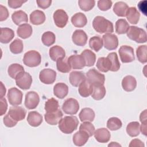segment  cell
<instances>
[{
	"instance_id": "32",
	"label": "cell",
	"mask_w": 147,
	"mask_h": 147,
	"mask_svg": "<svg viewBox=\"0 0 147 147\" xmlns=\"http://www.w3.org/2000/svg\"><path fill=\"white\" fill-rule=\"evenodd\" d=\"M13 22L17 25H21L24 22H28V17L27 14L22 10L14 11L11 15Z\"/></svg>"
},
{
	"instance_id": "5",
	"label": "cell",
	"mask_w": 147,
	"mask_h": 147,
	"mask_svg": "<svg viewBox=\"0 0 147 147\" xmlns=\"http://www.w3.org/2000/svg\"><path fill=\"white\" fill-rule=\"evenodd\" d=\"M15 80L17 86L24 90L30 88L33 81L32 76L27 72L20 73Z\"/></svg>"
},
{
	"instance_id": "19",
	"label": "cell",
	"mask_w": 147,
	"mask_h": 147,
	"mask_svg": "<svg viewBox=\"0 0 147 147\" xmlns=\"http://www.w3.org/2000/svg\"><path fill=\"white\" fill-rule=\"evenodd\" d=\"M94 137L95 140L100 143H106L109 141L111 134L108 129L102 127L96 129L94 132Z\"/></svg>"
},
{
	"instance_id": "7",
	"label": "cell",
	"mask_w": 147,
	"mask_h": 147,
	"mask_svg": "<svg viewBox=\"0 0 147 147\" xmlns=\"http://www.w3.org/2000/svg\"><path fill=\"white\" fill-rule=\"evenodd\" d=\"M87 79L94 85H103L105 81V76L95 68L89 69L86 73Z\"/></svg>"
},
{
	"instance_id": "9",
	"label": "cell",
	"mask_w": 147,
	"mask_h": 147,
	"mask_svg": "<svg viewBox=\"0 0 147 147\" xmlns=\"http://www.w3.org/2000/svg\"><path fill=\"white\" fill-rule=\"evenodd\" d=\"M23 94L21 91L16 87H12L8 90L7 97L9 103L12 106H18L21 104Z\"/></svg>"
},
{
	"instance_id": "33",
	"label": "cell",
	"mask_w": 147,
	"mask_h": 147,
	"mask_svg": "<svg viewBox=\"0 0 147 147\" xmlns=\"http://www.w3.org/2000/svg\"><path fill=\"white\" fill-rule=\"evenodd\" d=\"M14 37V31L9 28H1L0 41L3 44H7L11 41Z\"/></svg>"
},
{
	"instance_id": "11",
	"label": "cell",
	"mask_w": 147,
	"mask_h": 147,
	"mask_svg": "<svg viewBox=\"0 0 147 147\" xmlns=\"http://www.w3.org/2000/svg\"><path fill=\"white\" fill-rule=\"evenodd\" d=\"M56 78V72L50 68L41 70L39 74L40 80L44 84H51L55 82Z\"/></svg>"
},
{
	"instance_id": "50",
	"label": "cell",
	"mask_w": 147,
	"mask_h": 147,
	"mask_svg": "<svg viewBox=\"0 0 147 147\" xmlns=\"http://www.w3.org/2000/svg\"><path fill=\"white\" fill-rule=\"evenodd\" d=\"M98 8L102 11L109 10L112 6V1L110 0H99L97 2Z\"/></svg>"
},
{
	"instance_id": "1",
	"label": "cell",
	"mask_w": 147,
	"mask_h": 147,
	"mask_svg": "<svg viewBox=\"0 0 147 147\" xmlns=\"http://www.w3.org/2000/svg\"><path fill=\"white\" fill-rule=\"evenodd\" d=\"M79 122L75 116H65L59 122V128L64 134H71L77 129Z\"/></svg>"
},
{
	"instance_id": "15",
	"label": "cell",
	"mask_w": 147,
	"mask_h": 147,
	"mask_svg": "<svg viewBox=\"0 0 147 147\" xmlns=\"http://www.w3.org/2000/svg\"><path fill=\"white\" fill-rule=\"evenodd\" d=\"M88 37L86 32L81 29H77L74 31L72 35L73 42L80 47L84 46L87 41Z\"/></svg>"
},
{
	"instance_id": "12",
	"label": "cell",
	"mask_w": 147,
	"mask_h": 147,
	"mask_svg": "<svg viewBox=\"0 0 147 147\" xmlns=\"http://www.w3.org/2000/svg\"><path fill=\"white\" fill-rule=\"evenodd\" d=\"M53 18L55 25L60 28H64L68 21V16L63 9L56 10L53 13Z\"/></svg>"
},
{
	"instance_id": "28",
	"label": "cell",
	"mask_w": 147,
	"mask_h": 147,
	"mask_svg": "<svg viewBox=\"0 0 147 147\" xmlns=\"http://www.w3.org/2000/svg\"><path fill=\"white\" fill-rule=\"evenodd\" d=\"M86 78L83 72L76 71L71 72L69 76V82L71 85L74 87H78L82 82Z\"/></svg>"
},
{
	"instance_id": "37",
	"label": "cell",
	"mask_w": 147,
	"mask_h": 147,
	"mask_svg": "<svg viewBox=\"0 0 147 147\" xmlns=\"http://www.w3.org/2000/svg\"><path fill=\"white\" fill-rule=\"evenodd\" d=\"M126 132L127 134L131 137H137L140 133V125L137 121L131 122L128 123L126 126Z\"/></svg>"
},
{
	"instance_id": "23",
	"label": "cell",
	"mask_w": 147,
	"mask_h": 147,
	"mask_svg": "<svg viewBox=\"0 0 147 147\" xmlns=\"http://www.w3.org/2000/svg\"><path fill=\"white\" fill-rule=\"evenodd\" d=\"M42 121V116L37 111H32L28 113L27 121L31 126L37 127L41 124Z\"/></svg>"
},
{
	"instance_id": "8",
	"label": "cell",
	"mask_w": 147,
	"mask_h": 147,
	"mask_svg": "<svg viewBox=\"0 0 147 147\" xmlns=\"http://www.w3.org/2000/svg\"><path fill=\"white\" fill-rule=\"evenodd\" d=\"M62 110L67 114L75 115L79 110V102L74 98H68L63 103L62 105Z\"/></svg>"
},
{
	"instance_id": "49",
	"label": "cell",
	"mask_w": 147,
	"mask_h": 147,
	"mask_svg": "<svg viewBox=\"0 0 147 147\" xmlns=\"http://www.w3.org/2000/svg\"><path fill=\"white\" fill-rule=\"evenodd\" d=\"M79 130H83L88 133L90 137H91L94 135L95 131V127L91 123V122H83L79 126Z\"/></svg>"
},
{
	"instance_id": "51",
	"label": "cell",
	"mask_w": 147,
	"mask_h": 147,
	"mask_svg": "<svg viewBox=\"0 0 147 147\" xmlns=\"http://www.w3.org/2000/svg\"><path fill=\"white\" fill-rule=\"evenodd\" d=\"M3 122L5 125L8 127H12L16 125L17 121L14 120L8 114H6L3 118Z\"/></svg>"
},
{
	"instance_id": "54",
	"label": "cell",
	"mask_w": 147,
	"mask_h": 147,
	"mask_svg": "<svg viewBox=\"0 0 147 147\" xmlns=\"http://www.w3.org/2000/svg\"><path fill=\"white\" fill-rule=\"evenodd\" d=\"M36 3L40 8L42 9H46L48 8L52 3L51 0H37Z\"/></svg>"
},
{
	"instance_id": "41",
	"label": "cell",
	"mask_w": 147,
	"mask_h": 147,
	"mask_svg": "<svg viewBox=\"0 0 147 147\" xmlns=\"http://www.w3.org/2000/svg\"><path fill=\"white\" fill-rule=\"evenodd\" d=\"M57 70L62 73H68L71 70V67L68 61V59H60L56 61Z\"/></svg>"
},
{
	"instance_id": "16",
	"label": "cell",
	"mask_w": 147,
	"mask_h": 147,
	"mask_svg": "<svg viewBox=\"0 0 147 147\" xmlns=\"http://www.w3.org/2000/svg\"><path fill=\"white\" fill-rule=\"evenodd\" d=\"M68 61L71 67L74 69H81L85 66V61L81 55H73L68 58Z\"/></svg>"
},
{
	"instance_id": "10",
	"label": "cell",
	"mask_w": 147,
	"mask_h": 147,
	"mask_svg": "<svg viewBox=\"0 0 147 147\" xmlns=\"http://www.w3.org/2000/svg\"><path fill=\"white\" fill-rule=\"evenodd\" d=\"M104 47L109 51L114 50L118 46V39L116 35L107 33L102 36Z\"/></svg>"
},
{
	"instance_id": "43",
	"label": "cell",
	"mask_w": 147,
	"mask_h": 147,
	"mask_svg": "<svg viewBox=\"0 0 147 147\" xmlns=\"http://www.w3.org/2000/svg\"><path fill=\"white\" fill-rule=\"evenodd\" d=\"M59 102L53 98L48 99L45 103V110L47 113H53L59 109Z\"/></svg>"
},
{
	"instance_id": "35",
	"label": "cell",
	"mask_w": 147,
	"mask_h": 147,
	"mask_svg": "<svg viewBox=\"0 0 147 147\" xmlns=\"http://www.w3.org/2000/svg\"><path fill=\"white\" fill-rule=\"evenodd\" d=\"M106 93V90L103 85H94L91 96L94 99L99 100L105 97Z\"/></svg>"
},
{
	"instance_id": "2",
	"label": "cell",
	"mask_w": 147,
	"mask_h": 147,
	"mask_svg": "<svg viewBox=\"0 0 147 147\" xmlns=\"http://www.w3.org/2000/svg\"><path fill=\"white\" fill-rule=\"evenodd\" d=\"M92 26L95 30L99 33H111L114 32L113 23L102 16H98L94 18Z\"/></svg>"
},
{
	"instance_id": "6",
	"label": "cell",
	"mask_w": 147,
	"mask_h": 147,
	"mask_svg": "<svg viewBox=\"0 0 147 147\" xmlns=\"http://www.w3.org/2000/svg\"><path fill=\"white\" fill-rule=\"evenodd\" d=\"M121 61L123 63L132 62L135 60L133 48L129 45H122L118 51Z\"/></svg>"
},
{
	"instance_id": "55",
	"label": "cell",
	"mask_w": 147,
	"mask_h": 147,
	"mask_svg": "<svg viewBox=\"0 0 147 147\" xmlns=\"http://www.w3.org/2000/svg\"><path fill=\"white\" fill-rule=\"evenodd\" d=\"M0 102H1V107H0V115L2 116L3 114H5L6 112V110L7 109V101L5 98H1L0 99Z\"/></svg>"
},
{
	"instance_id": "30",
	"label": "cell",
	"mask_w": 147,
	"mask_h": 147,
	"mask_svg": "<svg viewBox=\"0 0 147 147\" xmlns=\"http://www.w3.org/2000/svg\"><path fill=\"white\" fill-rule=\"evenodd\" d=\"M79 117L81 122H92L95 118V113L92 109L85 107L80 111Z\"/></svg>"
},
{
	"instance_id": "22",
	"label": "cell",
	"mask_w": 147,
	"mask_h": 147,
	"mask_svg": "<svg viewBox=\"0 0 147 147\" xmlns=\"http://www.w3.org/2000/svg\"><path fill=\"white\" fill-rule=\"evenodd\" d=\"M136 86L137 81L134 76L127 75L123 78L122 80V87L125 91L131 92L136 88Z\"/></svg>"
},
{
	"instance_id": "36",
	"label": "cell",
	"mask_w": 147,
	"mask_h": 147,
	"mask_svg": "<svg viewBox=\"0 0 147 147\" xmlns=\"http://www.w3.org/2000/svg\"><path fill=\"white\" fill-rule=\"evenodd\" d=\"M129 9L128 5L122 1L116 2L113 6V11L119 17H126V14L127 9Z\"/></svg>"
},
{
	"instance_id": "27",
	"label": "cell",
	"mask_w": 147,
	"mask_h": 147,
	"mask_svg": "<svg viewBox=\"0 0 147 147\" xmlns=\"http://www.w3.org/2000/svg\"><path fill=\"white\" fill-rule=\"evenodd\" d=\"M33 32L32 26L27 23L21 24L20 25L17 29V33L18 37L26 39L30 37Z\"/></svg>"
},
{
	"instance_id": "60",
	"label": "cell",
	"mask_w": 147,
	"mask_h": 147,
	"mask_svg": "<svg viewBox=\"0 0 147 147\" xmlns=\"http://www.w3.org/2000/svg\"><path fill=\"white\" fill-rule=\"evenodd\" d=\"M108 146H121V145L116 142H111L108 145Z\"/></svg>"
},
{
	"instance_id": "18",
	"label": "cell",
	"mask_w": 147,
	"mask_h": 147,
	"mask_svg": "<svg viewBox=\"0 0 147 147\" xmlns=\"http://www.w3.org/2000/svg\"><path fill=\"white\" fill-rule=\"evenodd\" d=\"M93 90V85L86 78L79 86L78 91L79 94L83 98H87L91 95Z\"/></svg>"
},
{
	"instance_id": "34",
	"label": "cell",
	"mask_w": 147,
	"mask_h": 147,
	"mask_svg": "<svg viewBox=\"0 0 147 147\" xmlns=\"http://www.w3.org/2000/svg\"><path fill=\"white\" fill-rule=\"evenodd\" d=\"M85 61L86 66L91 67L95 64L96 61L95 54L90 49H84L80 54Z\"/></svg>"
},
{
	"instance_id": "38",
	"label": "cell",
	"mask_w": 147,
	"mask_h": 147,
	"mask_svg": "<svg viewBox=\"0 0 147 147\" xmlns=\"http://www.w3.org/2000/svg\"><path fill=\"white\" fill-rule=\"evenodd\" d=\"M25 72L24 68L21 64L14 63L10 65L7 69V73L10 77L16 79V77L21 72Z\"/></svg>"
},
{
	"instance_id": "17",
	"label": "cell",
	"mask_w": 147,
	"mask_h": 147,
	"mask_svg": "<svg viewBox=\"0 0 147 147\" xmlns=\"http://www.w3.org/2000/svg\"><path fill=\"white\" fill-rule=\"evenodd\" d=\"M63 114L62 111L58 109L53 113H46L44 115V118L47 123L51 125H57L62 118Z\"/></svg>"
},
{
	"instance_id": "29",
	"label": "cell",
	"mask_w": 147,
	"mask_h": 147,
	"mask_svg": "<svg viewBox=\"0 0 147 147\" xmlns=\"http://www.w3.org/2000/svg\"><path fill=\"white\" fill-rule=\"evenodd\" d=\"M96 67L99 71L102 72H107L111 70L112 64L110 60L107 57H101L98 59Z\"/></svg>"
},
{
	"instance_id": "4",
	"label": "cell",
	"mask_w": 147,
	"mask_h": 147,
	"mask_svg": "<svg viewBox=\"0 0 147 147\" xmlns=\"http://www.w3.org/2000/svg\"><path fill=\"white\" fill-rule=\"evenodd\" d=\"M24 64L29 67H35L39 65L41 62L40 53L34 50L28 51L24 54L23 57Z\"/></svg>"
},
{
	"instance_id": "21",
	"label": "cell",
	"mask_w": 147,
	"mask_h": 147,
	"mask_svg": "<svg viewBox=\"0 0 147 147\" xmlns=\"http://www.w3.org/2000/svg\"><path fill=\"white\" fill-rule=\"evenodd\" d=\"M49 55L50 58L55 61L60 59L64 58L65 57V51L61 47L55 45L49 49Z\"/></svg>"
},
{
	"instance_id": "44",
	"label": "cell",
	"mask_w": 147,
	"mask_h": 147,
	"mask_svg": "<svg viewBox=\"0 0 147 147\" xmlns=\"http://www.w3.org/2000/svg\"><path fill=\"white\" fill-rule=\"evenodd\" d=\"M10 50L14 54H19L23 51L24 44L21 40L19 38L15 39L10 44Z\"/></svg>"
},
{
	"instance_id": "20",
	"label": "cell",
	"mask_w": 147,
	"mask_h": 147,
	"mask_svg": "<svg viewBox=\"0 0 147 147\" xmlns=\"http://www.w3.org/2000/svg\"><path fill=\"white\" fill-rule=\"evenodd\" d=\"M89 137L90 136L87 133L83 130H79L74 134L72 141L76 146H82L86 144Z\"/></svg>"
},
{
	"instance_id": "48",
	"label": "cell",
	"mask_w": 147,
	"mask_h": 147,
	"mask_svg": "<svg viewBox=\"0 0 147 147\" xmlns=\"http://www.w3.org/2000/svg\"><path fill=\"white\" fill-rule=\"evenodd\" d=\"M78 4L81 10L84 11H88L94 7L95 1L94 0H79Z\"/></svg>"
},
{
	"instance_id": "25",
	"label": "cell",
	"mask_w": 147,
	"mask_h": 147,
	"mask_svg": "<svg viewBox=\"0 0 147 147\" xmlns=\"http://www.w3.org/2000/svg\"><path fill=\"white\" fill-rule=\"evenodd\" d=\"M46 17L44 13L40 10H36L30 14V21L35 25L42 24L45 21Z\"/></svg>"
},
{
	"instance_id": "46",
	"label": "cell",
	"mask_w": 147,
	"mask_h": 147,
	"mask_svg": "<svg viewBox=\"0 0 147 147\" xmlns=\"http://www.w3.org/2000/svg\"><path fill=\"white\" fill-rule=\"evenodd\" d=\"M122 123L121 119L117 117H111L107 122V127L112 131H115L121 128Z\"/></svg>"
},
{
	"instance_id": "58",
	"label": "cell",
	"mask_w": 147,
	"mask_h": 147,
	"mask_svg": "<svg viewBox=\"0 0 147 147\" xmlns=\"http://www.w3.org/2000/svg\"><path fill=\"white\" fill-rule=\"evenodd\" d=\"M1 92H0V96H1V98H3V96L5 95L6 94V88L4 86V85L3 84L2 82H1Z\"/></svg>"
},
{
	"instance_id": "24",
	"label": "cell",
	"mask_w": 147,
	"mask_h": 147,
	"mask_svg": "<svg viewBox=\"0 0 147 147\" xmlns=\"http://www.w3.org/2000/svg\"><path fill=\"white\" fill-rule=\"evenodd\" d=\"M68 93V87L64 83H57L53 87V94L59 99L64 98Z\"/></svg>"
},
{
	"instance_id": "31",
	"label": "cell",
	"mask_w": 147,
	"mask_h": 147,
	"mask_svg": "<svg viewBox=\"0 0 147 147\" xmlns=\"http://www.w3.org/2000/svg\"><path fill=\"white\" fill-rule=\"evenodd\" d=\"M126 17L129 23L137 24L140 20V13L135 7H130L127 10Z\"/></svg>"
},
{
	"instance_id": "53",
	"label": "cell",
	"mask_w": 147,
	"mask_h": 147,
	"mask_svg": "<svg viewBox=\"0 0 147 147\" xmlns=\"http://www.w3.org/2000/svg\"><path fill=\"white\" fill-rule=\"evenodd\" d=\"M9 17V12L7 9L2 5H0V21L6 20Z\"/></svg>"
},
{
	"instance_id": "47",
	"label": "cell",
	"mask_w": 147,
	"mask_h": 147,
	"mask_svg": "<svg viewBox=\"0 0 147 147\" xmlns=\"http://www.w3.org/2000/svg\"><path fill=\"white\" fill-rule=\"evenodd\" d=\"M111 61V64H112V67L111 69V71L113 72H117L118 71L119 68H120V63L119 61L118 58V55L117 53L115 52H111L107 56Z\"/></svg>"
},
{
	"instance_id": "3",
	"label": "cell",
	"mask_w": 147,
	"mask_h": 147,
	"mask_svg": "<svg viewBox=\"0 0 147 147\" xmlns=\"http://www.w3.org/2000/svg\"><path fill=\"white\" fill-rule=\"evenodd\" d=\"M126 33L129 38L136 41V42L145 43L147 41L146 32L143 29L137 26H130Z\"/></svg>"
},
{
	"instance_id": "40",
	"label": "cell",
	"mask_w": 147,
	"mask_h": 147,
	"mask_svg": "<svg viewBox=\"0 0 147 147\" xmlns=\"http://www.w3.org/2000/svg\"><path fill=\"white\" fill-rule=\"evenodd\" d=\"M88 44L91 49L95 51V52H98L102 49L103 45V42L101 37L98 36H95L90 39Z\"/></svg>"
},
{
	"instance_id": "39",
	"label": "cell",
	"mask_w": 147,
	"mask_h": 147,
	"mask_svg": "<svg viewBox=\"0 0 147 147\" xmlns=\"http://www.w3.org/2000/svg\"><path fill=\"white\" fill-rule=\"evenodd\" d=\"M130 26L126 20L119 19L115 22V32L118 34L126 33Z\"/></svg>"
},
{
	"instance_id": "26",
	"label": "cell",
	"mask_w": 147,
	"mask_h": 147,
	"mask_svg": "<svg viewBox=\"0 0 147 147\" xmlns=\"http://www.w3.org/2000/svg\"><path fill=\"white\" fill-rule=\"evenodd\" d=\"M71 22L76 28H83L87 23V18L84 14L81 12L75 13L71 17Z\"/></svg>"
},
{
	"instance_id": "13",
	"label": "cell",
	"mask_w": 147,
	"mask_h": 147,
	"mask_svg": "<svg viewBox=\"0 0 147 147\" xmlns=\"http://www.w3.org/2000/svg\"><path fill=\"white\" fill-rule=\"evenodd\" d=\"M40 102L38 94L35 91H29L26 94L25 98V106L29 110L36 109Z\"/></svg>"
},
{
	"instance_id": "59",
	"label": "cell",
	"mask_w": 147,
	"mask_h": 147,
	"mask_svg": "<svg viewBox=\"0 0 147 147\" xmlns=\"http://www.w3.org/2000/svg\"><path fill=\"white\" fill-rule=\"evenodd\" d=\"M146 128H147V124H142L141 126H140V131L143 134L144 136H146Z\"/></svg>"
},
{
	"instance_id": "45",
	"label": "cell",
	"mask_w": 147,
	"mask_h": 147,
	"mask_svg": "<svg viewBox=\"0 0 147 147\" xmlns=\"http://www.w3.org/2000/svg\"><path fill=\"white\" fill-rule=\"evenodd\" d=\"M147 47L146 45L139 46L136 50V55L138 61L145 64L147 62Z\"/></svg>"
},
{
	"instance_id": "52",
	"label": "cell",
	"mask_w": 147,
	"mask_h": 147,
	"mask_svg": "<svg viewBox=\"0 0 147 147\" xmlns=\"http://www.w3.org/2000/svg\"><path fill=\"white\" fill-rule=\"evenodd\" d=\"M26 1H20V0H9L7 1L8 5L12 9H17L22 5L23 3L26 2Z\"/></svg>"
},
{
	"instance_id": "56",
	"label": "cell",
	"mask_w": 147,
	"mask_h": 147,
	"mask_svg": "<svg viewBox=\"0 0 147 147\" xmlns=\"http://www.w3.org/2000/svg\"><path fill=\"white\" fill-rule=\"evenodd\" d=\"M144 146H145V145L143 143V142L137 138L132 140L129 144L130 147H131V146H141V147L142 146V147H144Z\"/></svg>"
},
{
	"instance_id": "57",
	"label": "cell",
	"mask_w": 147,
	"mask_h": 147,
	"mask_svg": "<svg viewBox=\"0 0 147 147\" xmlns=\"http://www.w3.org/2000/svg\"><path fill=\"white\" fill-rule=\"evenodd\" d=\"M146 109L141 112L140 115V121L142 124H147V113Z\"/></svg>"
},
{
	"instance_id": "14",
	"label": "cell",
	"mask_w": 147,
	"mask_h": 147,
	"mask_svg": "<svg viewBox=\"0 0 147 147\" xmlns=\"http://www.w3.org/2000/svg\"><path fill=\"white\" fill-rule=\"evenodd\" d=\"M7 114L16 121L23 120L26 116V111L25 109L21 106H13L10 107Z\"/></svg>"
},
{
	"instance_id": "42",
	"label": "cell",
	"mask_w": 147,
	"mask_h": 147,
	"mask_svg": "<svg viewBox=\"0 0 147 147\" xmlns=\"http://www.w3.org/2000/svg\"><path fill=\"white\" fill-rule=\"evenodd\" d=\"M56 40L55 34L51 31L44 32L41 37V41L44 45L47 47L52 45Z\"/></svg>"
}]
</instances>
